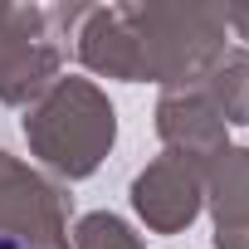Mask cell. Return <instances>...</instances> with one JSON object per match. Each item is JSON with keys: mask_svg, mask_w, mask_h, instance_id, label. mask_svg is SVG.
I'll use <instances>...</instances> for the list:
<instances>
[{"mask_svg": "<svg viewBox=\"0 0 249 249\" xmlns=\"http://www.w3.org/2000/svg\"><path fill=\"white\" fill-rule=\"evenodd\" d=\"M0 249H30V244H20L15 234H0Z\"/></svg>", "mask_w": 249, "mask_h": 249, "instance_id": "6da1fadb", "label": "cell"}]
</instances>
